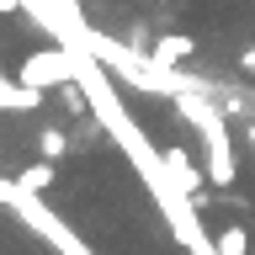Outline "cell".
I'll return each instance as SVG.
<instances>
[{
    "label": "cell",
    "instance_id": "obj_6",
    "mask_svg": "<svg viewBox=\"0 0 255 255\" xmlns=\"http://www.w3.org/2000/svg\"><path fill=\"white\" fill-rule=\"evenodd\" d=\"M16 181H21L27 191H37V197H43V191L53 186V159H43V165H27V170L16 175Z\"/></svg>",
    "mask_w": 255,
    "mask_h": 255
},
{
    "label": "cell",
    "instance_id": "obj_7",
    "mask_svg": "<svg viewBox=\"0 0 255 255\" xmlns=\"http://www.w3.org/2000/svg\"><path fill=\"white\" fill-rule=\"evenodd\" d=\"M37 149H43V159H64L69 154V138H64L59 128H43V133H37Z\"/></svg>",
    "mask_w": 255,
    "mask_h": 255
},
{
    "label": "cell",
    "instance_id": "obj_8",
    "mask_svg": "<svg viewBox=\"0 0 255 255\" xmlns=\"http://www.w3.org/2000/svg\"><path fill=\"white\" fill-rule=\"evenodd\" d=\"M239 69H250V75H255V43L245 48V53H239Z\"/></svg>",
    "mask_w": 255,
    "mask_h": 255
},
{
    "label": "cell",
    "instance_id": "obj_5",
    "mask_svg": "<svg viewBox=\"0 0 255 255\" xmlns=\"http://www.w3.org/2000/svg\"><path fill=\"white\" fill-rule=\"evenodd\" d=\"M213 250H218V255H250V234H245V223H229V229L213 239Z\"/></svg>",
    "mask_w": 255,
    "mask_h": 255
},
{
    "label": "cell",
    "instance_id": "obj_2",
    "mask_svg": "<svg viewBox=\"0 0 255 255\" xmlns=\"http://www.w3.org/2000/svg\"><path fill=\"white\" fill-rule=\"evenodd\" d=\"M165 170H170V181L186 197H202V181H207V165H191L186 149H165Z\"/></svg>",
    "mask_w": 255,
    "mask_h": 255
},
{
    "label": "cell",
    "instance_id": "obj_1",
    "mask_svg": "<svg viewBox=\"0 0 255 255\" xmlns=\"http://www.w3.org/2000/svg\"><path fill=\"white\" fill-rule=\"evenodd\" d=\"M175 107H181V117H186L197 133H202V154H207V181L218 191H229L239 181V165H234V143H229V117H223L218 96H207V85L197 80L191 91L175 96Z\"/></svg>",
    "mask_w": 255,
    "mask_h": 255
},
{
    "label": "cell",
    "instance_id": "obj_4",
    "mask_svg": "<svg viewBox=\"0 0 255 255\" xmlns=\"http://www.w3.org/2000/svg\"><path fill=\"white\" fill-rule=\"evenodd\" d=\"M37 107H43V91L37 85L0 75V112H37Z\"/></svg>",
    "mask_w": 255,
    "mask_h": 255
},
{
    "label": "cell",
    "instance_id": "obj_3",
    "mask_svg": "<svg viewBox=\"0 0 255 255\" xmlns=\"http://www.w3.org/2000/svg\"><path fill=\"white\" fill-rule=\"evenodd\" d=\"M191 53H197V37H186V32H165V37H154V48H149V59L165 64V69H181Z\"/></svg>",
    "mask_w": 255,
    "mask_h": 255
}]
</instances>
